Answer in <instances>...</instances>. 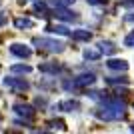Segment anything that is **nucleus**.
I'll use <instances>...</instances> for the list:
<instances>
[{
	"label": "nucleus",
	"instance_id": "1",
	"mask_svg": "<svg viewBox=\"0 0 134 134\" xmlns=\"http://www.w3.org/2000/svg\"><path fill=\"white\" fill-rule=\"evenodd\" d=\"M98 120L104 122H114V120H122L126 116V104L120 100V96H110V98H102V104L92 110Z\"/></svg>",
	"mask_w": 134,
	"mask_h": 134
},
{
	"label": "nucleus",
	"instance_id": "2",
	"mask_svg": "<svg viewBox=\"0 0 134 134\" xmlns=\"http://www.w3.org/2000/svg\"><path fill=\"white\" fill-rule=\"evenodd\" d=\"M96 82V76L92 72H86V74H78V76H74L72 80H66V82L62 84L66 90H82V88H88L92 84Z\"/></svg>",
	"mask_w": 134,
	"mask_h": 134
},
{
	"label": "nucleus",
	"instance_id": "3",
	"mask_svg": "<svg viewBox=\"0 0 134 134\" xmlns=\"http://www.w3.org/2000/svg\"><path fill=\"white\" fill-rule=\"evenodd\" d=\"M32 44L38 46L40 50H46V52H54V54H60V52H64V42H60V40H54V38H46V36H36V38H32Z\"/></svg>",
	"mask_w": 134,
	"mask_h": 134
},
{
	"label": "nucleus",
	"instance_id": "4",
	"mask_svg": "<svg viewBox=\"0 0 134 134\" xmlns=\"http://www.w3.org/2000/svg\"><path fill=\"white\" fill-rule=\"evenodd\" d=\"M2 84H4L6 88L14 90V92H26V90L30 88V84H28L24 78H16V76H8V78H4Z\"/></svg>",
	"mask_w": 134,
	"mask_h": 134
},
{
	"label": "nucleus",
	"instance_id": "5",
	"mask_svg": "<svg viewBox=\"0 0 134 134\" xmlns=\"http://www.w3.org/2000/svg\"><path fill=\"white\" fill-rule=\"evenodd\" d=\"M12 110H14V114L20 118H24V120H32L34 116H36V110H34V106H30V104H24V102H16L14 106H12Z\"/></svg>",
	"mask_w": 134,
	"mask_h": 134
},
{
	"label": "nucleus",
	"instance_id": "6",
	"mask_svg": "<svg viewBox=\"0 0 134 134\" xmlns=\"http://www.w3.org/2000/svg\"><path fill=\"white\" fill-rule=\"evenodd\" d=\"M52 16L62 20V22H76V20H78V16H76L74 12H70L68 8H54Z\"/></svg>",
	"mask_w": 134,
	"mask_h": 134
},
{
	"label": "nucleus",
	"instance_id": "7",
	"mask_svg": "<svg viewBox=\"0 0 134 134\" xmlns=\"http://www.w3.org/2000/svg\"><path fill=\"white\" fill-rule=\"evenodd\" d=\"M10 54H14L16 58H30V56H32V50H30L26 44H18V42H14V44L10 46Z\"/></svg>",
	"mask_w": 134,
	"mask_h": 134
},
{
	"label": "nucleus",
	"instance_id": "8",
	"mask_svg": "<svg viewBox=\"0 0 134 134\" xmlns=\"http://www.w3.org/2000/svg\"><path fill=\"white\" fill-rule=\"evenodd\" d=\"M54 108L60 112H76V110H80V102L78 100H62Z\"/></svg>",
	"mask_w": 134,
	"mask_h": 134
},
{
	"label": "nucleus",
	"instance_id": "9",
	"mask_svg": "<svg viewBox=\"0 0 134 134\" xmlns=\"http://www.w3.org/2000/svg\"><path fill=\"white\" fill-rule=\"evenodd\" d=\"M106 66L110 68V70H116V72H126V70H128V62L122 60V58H110V60L106 62Z\"/></svg>",
	"mask_w": 134,
	"mask_h": 134
},
{
	"label": "nucleus",
	"instance_id": "10",
	"mask_svg": "<svg viewBox=\"0 0 134 134\" xmlns=\"http://www.w3.org/2000/svg\"><path fill=\"white\" fill-rule=\"evenodd\" d=\"M64 68L60 66V64H56V62H46V64H40V72H44V74H60Z\"/></svg>",
	"mask_w": 134,
	"mask_h": 134
},
{
	"label": "nucleus",
	"instance_id": "11",
	"mask_svg": "<svg viewBox=\"0 0 134 134\" xmlns=\"http://www.w3.org/2000/svg\"><path fill=\"white\" fill-rule=\"evenodd\" d=\"M72 40H76V42H88V40H92V32H88V30H82V28H78V30H72Z\"/></svg>",
	"mask_w": 134,
	"mask_h": 134
},
{
	"label": "nucleus",
	"instance_id": "12",
	"mask_svg": "<svg viewBox=\"0 0 134 134\" xmlns=\"http://www.w3.org/2000/svg\"><path fill=\"white\" fill-rule=\"evenodd\" d=\"M98 46H100V52H102V54H106V56L116 54V50H118V48H116V44H114L112 40H102V42H100Z\"/></svg>",
	"mask_w": 134,
	"mask_h": 134
},
{
	"label": "nucleus",
	"instance_id": "13",
	"mask_svg": "<svg viewBox=\"0 0 134 134\" xmlns=\"http://www.w3.org/2000/svg\"><path fill=\"white\" fill-rule=\"evenodd\" d=\"M46 30L50 34H58V36H70V34H72L64 24H52V26H46Z\"/></svg>",
	"mask_w": 134,
	"mask_h": 134
},
{
	"label": "nucleus",
	"instance_id": "14",
	"mask_svg": "<svg viewBox=\"0 0 134 134\" xmlns=\"http://www.w3.org/2000/svg\"><path fill=\"white\" fill-rule=\"evenodd\" d=\"M46 4L52 8H70L74 4V0H46Z\"/></svg>",
	"mask_w": 134,
	"mask_h": 134
},
{
	"label": "nucleus",
	"instance_id": "15",
	"mask_svg": "<svg viewBox=\"0 0 134 134\" xmlns=\"http://www.w3.org/2000/svg\"><path fill=\"white\" fill-rule=\"evenodd\" d=\"M130 80L126 78V76H106V84H110V86H118V84H128Z\"/></svg>",
	"mask_w": 134,
	"mask_h": 134
},
{
	"label": "nucleus",
	"instance_id": "16",
	"mask_svg": "<svg viewBox=\"0 0 134 134\" xmlns=\"http://www.w3.org/2000/svg\"><path fill=\"white\" fill-rule=\"evenodd\" d=\"M14 26H16L18 30H22V28H32L34 22L30 18H16V20H14Z\"/></svg>",
	"mask_w": 134,
	"mask_h": 134
},
{
	"label": "nucleus",
	"instance_id": "17",
	"mask_svg": "<svg viewBox=\"0 0 134 134\" xmlns=\"http://www.w3.org/2000/svg\"><path fill=\"white\" fill-rule=\"evenodd\" d=\"M30 70L32 68L28 66V64H14L10 68V72H14V74H30Z\"/></svg>",
	"mask_w": 134,
	"mask_h": 134
},
{
	"label": "nucleus",
	"instance_id": "18",
	"mask_svg": "<svg viewBox=\"0 0 134 134\" xmlns=\"http://www.w3.org/2000/svg\"><path fill=\"white\" fill-rule=\"evenodd\" d=\"M100 54L102 52L100 50H94V48H86V50H84V58H86V60H98V58H100Z\"/></svg>",
	"mask_w": 134,
	"mask_h": 134
},
{
	"label": "nucleus",
	"instance_id": "19",
	"mask_svg": "<svg viewBox=\"0 0 134 134\" xmlns=\"http://www.w3.org/2000/svg\"><path fill=\"white\" fill-rule=\"evenodd\" d=\"M34 12H38V16H42V18L48 16V8H46V4H40V2L34 4Z\"/></svg>",
	"mask_w": 134,
	"mask_h": 134
},
{
	"label": "nucleus",
	"instance_id": "20",
	"mask_svg": "<svg viewBox=\"0 0 134 134\" xmlns=\"http://www.w3.org/2000/svg\"><path fill=\"white\" fill-rule=\"evenodd\" d=\"M48 126H50V130H64L66 128V126H64V122H62V120H50V122H48Z\"/></svg>",
	"mask_w": 134,
	"mask_h": 134
},
{
	"label": "nucleus",
	"instance_id": "21",
	"mask_svg": "<svg viewBox=\"0 0 134 134\" xmlns=\"http://www.w3.org/2000/svg\"><path fill=\"white\" fill-rule=\"evenodd\" d=\"M124 46H128V48H134V30L130 34H126V38H124Z\"/></svg>",
	"mask_w": 134,
	"mask_h": 134
},
{
	"label": "nucleus",
	"instance_id": "22",
	"mask_svg": "<svg viewBox=\"0 0 134 134\" xmlns=\"http://www.w3.org/2000/svg\"><path fill=\"white\" fill-rule=\"evenodd\" d=\"M120 6H122V8H130V10H134V0H120Z\"/></svg>",
	"mask_w": 134,
	"mask_h": 134
},
{
	"label": "nucleus",
	"instance_id": "23",
	"mask_svg": "<svg viewBox=\"0 0 134 134\" xmlns=\"http://www.w3.org/2000/svg\"><path fill=\"white\" fill-rule=\"evenodd\" d=\"M90 6H106V0H86Z\"/></svg>",
	"mask_w": 134,
	"mask_h": 134
},
{
	"label": "nucleus",
	"instance_id": "24",
	"mask_svg": "<svg viewBox=\"0 0 134 134\" xmlns=\"http://www.w3.org/2000/svg\"><path fill=\"white\" fill-rule=\"evenodd\" d=\"M124 22H134V12H130V14L124 16Z\"/></svg>",
	"mask_w": 134,
	"mask_h": 134
},
{
	"label": "nucleus",
	"instance_id": "25",
	"mask_svg": "<svg viewBox=\"0 0 134 134\" xmlns=\"http://www.w3.org/2000/svg\"><path fill=\"white\" fill-rule=\"evenodd\" d=\"M6 20H8V18H6V14H0V26H4Z\"/></svg>",
	"mask_w": 134,
	"mask_h": 134
},
{
	"label": "nucleus",
	"instance_id": "26",
	"mask_svg": "<svg viewBox=\"0 0 134 134\" xmlns=\"http://www.w3.org/2000/svg\"><path fill=\"white\" fill-rule=\"evenodd\" d=\"M130 130H132V132H134V124H132V128H130Z\"/></svg>",
	"mask_w": 134,
	"mask_h": 134
},
{
	"label": "nucleus",
	"instance_id": "27",
	"mask_svg": "<svg viewBox=\"0 0 134 134\" xmlns=\"http://www.w3.org/2000/svg\"><path fill=\"white\" fill-rule=\"evenodd\" d=\"M0 6H2V0H0Z\"/></svg>",
	"mask_w": 134,
	"mask_h": 134
}]
</instances>
